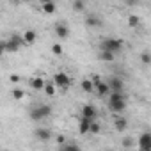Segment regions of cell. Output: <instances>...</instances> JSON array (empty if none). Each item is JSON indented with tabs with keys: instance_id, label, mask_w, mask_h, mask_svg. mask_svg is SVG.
I'll return each instance as SVG.
<instances>
[{
	"instance_id": "30",
	"label": "cell",
	"mask_w": 151,
	"mask_h": 151,
	"mask_svg": "<svg viewBox=\"0 0 151 151\" xmlns=\"http://www.w3.org/2000/svg\"><path fill=\"white\" fill-rule=\"evenodd\" d=\"M64 142H66V137H64V135H57V144H59V146H62Z\"/></svg>"
},
{
	"instance_id": "1",
	"label": "cell",
	"mask_w": 151,
	"mask_h": 151,
	"mask_svg": "<svg viewBox=\"0 0 151 151\" xmlns=\"http://www.w3.org/2000/svg\"><path fill=\"white\" fill-rule=\"evenodd\" d=\"M123 46H124V43L119 37H105L100 43V50H109V52H114V53H119L123 50Z\"/></svg>"
},
{
	"instance_id": "23",
	"label": "cell",
	"mask_w": 151,
	"mask_h": 151,
	"mask_svg": "<svg viewBox=\"0 0 151 151\" xmlns=\"http://www.w3.org/2000/svg\"><path fill=\"white\" fill-rule=\"evenodd\" d=\"M11 96H13L14 100H23V98H25V91L16 87V89H13V91H11Z\"/></svg>"
},
{
	"instance_id": "17",
	"label": "cell",
	"mask_w": 151,
	"mask_h": 151,
	"mask_svg": "<svg viewBox=\"0 0 151 151\" xmlns=\"http://www.w3.org/2000/svg\"><path fill=\"white\" fill-rule=\"evenodd\" d=\"M57 89H59V87H57V86H55V82L52 80V82H46V84H45L43 93H45L46 96H55V94H57Z\"/></svg>"
},
{
	"instance_id": "25",
	"label": "cell",
	"mask_w": 151,
	"mask_h": 151,
	"mask_svg": "<svg viewBox=\"0 0 151 151\" xmlns=\"http://www.w3.org/2000/svg\"><path fill=\"white\" fill-rule=\"evenodd\" d=\"M73 9L77 11V13H82L86 9V4H84V0H75L73 2Z\"/></svg>"
},
{
	"instance_id": "16",
	"label": "cell",
	"mask_w": 151,
	"mask_h": 151,
	"mask_svg": "<svg viewBox=\"0 0 151 151\" xmlns=\"http://www.w3.org/2000/svg\"><path fill=\"white\" fill-rule=\"evenodd\" d=\"M80 87H82V91H86V93H93V91H96L93 78H84V80L80 82Z\"/></svg>"
},
{
	"instance_id": "6",
	"label": "cell",
	"mask_w": 151,
	"mask_h": 151,
	"mask_svg": "<svg viewBox=\"0 0 151 151\" xmlns=\"http://www.w3.org/2000/svg\"><path fill=\"white\" fill-rule=\"evenodd\" d=\"M93 121H94V119L82 116V119H80V123H78V133H80V135H89V133H91V123H93Z\"/></svg>"
},
{
	"instance_id": "26",
	"label": "cell",
	"mask_w": 151,
	"mask_h": 151,
	"mask_svg": "<svg viewBox=\"0 0 151 151\" xmlns=\"http://www.w3.org/2000/svg\"><path fill=\"white\" fill-rule=\"evenodd\" d=\"M140 62L146 64V66H149V64H151V53H149V52H142V53H140Z\"/></svg>"
},
{
	"instance_id": "9",
	"label": "cell",
	"mask_w": 151,
	"mask_h": 151,
	"mask_svg": "<svg viewBox=\"0 0 151 151\" xmlns=\"http://www.w3.org/2000/svg\"><path fill=\"white\" fill-rule=\"evenodd\" d=\"M45 84H46V80H45L43 77H32V78L29 80V86H30L34 91H43V89H45Z\"/></svg>"
},
{
	"instance_id": "5",
	"label": "cell",
	"mask_w": 151,
	"mask_h": 151,
	"mask_svg": "<svg viewBox=\"0 0 151 151\" xmlns=\"http://www.w3.org/2000/svg\"><path fill=\"white\" fill-rule=\"evenodd\" d=\"M139 147L142 151H151V132H142L139 135Z\"/></svg>"
},
{
	"instance_id": "21",
	"label": "cell",
	"mask_w": 151,
	"mask_h": 151,
	"mask_svg": "<svg viewBox=\"0 0 151 151\" xmlns=\"http://www.w3.org/2000/svg\"><path fill=\"white\" fill-rule=\"evenodd\" d=\"M128 27H132V29H137L140 23H142V20H140V16H137V14H128Z\"/></svg>"
},
{
	"instance_id": "2",
	"label": "cell",
	"mask_w": 151,
	"mask_h": 151,
	"mask_svg": "<svg viewBox=\"0 0 151 151\" xmlns=\"http://www.w3.org/2000/svg\"><path fill=\"white\" fill-rule=\"evenodd\" d=\"M52 114V107L50 105H37V107H34V109H30V119L32 121H43V119H46L48 116Z\"/></svg>"
},
{
	"instance_id": "22",
	"label": "cell",
	"mask_w": 151,
	"mask_h": 151,
	"mask_svg": "<svg viewBox=\"0 0 151 151\" xmlns=\"http://www.w3.org/2000/svg\"><path fill=\"white\" fill-rule=\"evenodd\" d=\"M60 149H62V151H78L80 146L75 144V142H64V144L60 146Z\"/></svg>"
},
{
	"instance_id": "11",
	"label": "cell",
	"mask_w": 151,
	"mask_h": 151,
	"mask_svg": "<svg viewBox=\"0 0 151 151\" xmlns=\"http://www.w3.org/2000/svg\"><path fill=\"white\" fill-rule=\"evenodd\" d=\"M98 59L101 62H114L116 60V53L114 52H109V50H100L98 52Z\"/></svg>"
},
{
	"instance_id": "4",
	"label": "cell",
	"mask_w": 151,
	"mask_h": 151,
	"mask_svg": "<svg viewBox=\"0 0 151 151\" xmlns=\"http://www.w3.org/2000/svg\"><path fill=\"white\" fill-rule=\"evenodd\" d=\"M93 82H94L96 93H98L100 96H109V94H110V86H109V82L101 80L100 77H93Z\"/></svg>"
},
{
	"instance_id": "7",
	"label": "cell",
	"mask_w": 151,
	"mask_h": 151,
	"mask_svg": "<svg viewBox=\"0 0 151 151\" xmlns=\"http://www.w3.org/2000/svg\"><path fill=\"white\" fill-rule=\"evenodd\" d=\"M18 50H20V45L16 41H13L11 37L6 39V41H2V52L4 53H16Z\"/></svg>"
},
{
	"instance_id": "13",
	"label": "cell",
	"mask_w": 151,
	"mask_h": 151,
	"mask_svg": "<svg viewBox=\"0 0 151 151\" xmlns=\"http://www.w3.org/2000/svg\"><path fill=\"white\" fill-rule=\"evenodd\" d=\"M82 116H86V117H91V119H96L98 117V110H96V107L94 105H84L82 107Z\"/></svg>"
},
{
	"instance_id": "10",
	"label": "cell",
	"mask_w": 151,
	"mask_h": 151,
	"mask_svg": "<svg viewBox=\"0 0 151 151\" xmlns=\"http://www.w3.org/2000/svg\"><path fill=\"white\" fill-rule=\"evenodd\" d=\"M34 137H36L37 140H41V142H46V140H50L52 133H50V130H48V128H36Z\"/></svg>"
},
{
	"instance_id": "8",
	"label": "cell",
	"mask_w": 151,
	"mask_h": 151,
	"mask_svg": "<svg viewBox=\"0 0 151 151\" xmlns=\"http://www.w3.org/2000/svg\"><path fill=\"white\" fill-rule=\"evenodd\" d=\"M109 107L114 114H121L126 110V98L124 100H116V101H109Z\"/></svg>"
},
{
	"instance_id": "15",
	"label": "cell",
	"mask_w": 151,
	"mask_h": 151,
	"mask_svg": "<svg viewBox=\"0 0 151 151\" xmlns=\"http://www.w3.org/2000/svg\"><path fill=\"white\" fill-rule=\"evenodd\" d=\"M55 36L60 37V39H66V37L69 36V29H68L64 23H57V25H55Z\"/></svg>"
},
{
	"instance_id": "14",
	"label": "cell",
	"mask_w": 151,
	"mask_h": 151,
	"mask_svg": "<svg viewBox=\"0 0 151 151\" xmlns=\"http://www.w3.org/2000/svg\"><path fill=\"white\" fill-rule=\"evenodd\" d=\"M36 39H37V34H36V30H32V29H27L25 32H23V41H25V45L29 46V45H34L36 43Z\"/></svg>"
},
{
	"instance_id": "24",
	"label": "cell",
	"mask_w": 151,
	"mask_h": 151,
	"mask_svg": "<svg viewBox=\"0 0 151 151\" xmlns=\"http://www.w3.org/2000/svg\"><path fill=\"white\" fill-rule=\"evenodd\" d=\"M100 132H101V124L94 119V121L91 123V135H98Z\"/></svg>"
},
{
	"instance_id": "20",
	"label": "cell",
	"mask_w": 151,
	"mask_h": 151,
	"mask_svg": "<svg viewBox=\"0 0 151 151\" xmlns=\"http://www.w3.org/2000/svg\"><path fill=\"white\" fill-rule=\"evenodd\" d=\"M41 9H43L45 14H53V13L57 11V6H55V2L52 0V2H45V4H41Z\"/></svg>"
},
{
	"instance_id": "29",
	"label": "cell",
	"mask_w": 151,
	"mask_h": 151,
	"mask_svg": "<svg viewBox=\"0 0 151 151\" xmlns=\"http://www.w3.org/2000/svg\"><path fill=\"white\" fill-rule=\"evenodd\" d=\"M9 80H11L13 84H18V82H20V75H11Z\"/></svg>"
},
{
	"instance_id": "33",
	"label": "cell",
	"mask_w": 151,
	"mask_h": 151,
	"mask_svg": "<svg viewBox=\"0 0 151 151\" xmlns=\"http://www.w3.org/2000/svg\"><path fill=\"white\" fill-rule=\"evenodd\" d=\"M25 2H32V0H25Z\"/></svg>"
},
{
	"instance_id": "3",
	"label": "cell",
	"mask_w": 151,
	"mask_h": 151,
	"mask_svg": "<svg viewBox=\"0 0 151 151\" xmlns=\"http://www.w3.org/2000/svg\"><path fill=\"white\" fill-rule=\"evenodd\" d=\"M53 82H55V86H57L59 89H62V91H66V89L73 84L71 77H69L68 73H64V71H57V73L53 75Z\"/></svg>"
},
{
	"instance_id": "19",
	"label": "cell",
	"mask_w": 151,
	"mask_h": 151,
	"mask_svg": "<svg viewBox=\"0 0 151 151\" xmlns=\"http://www.w3.org/2000/svg\"><path fill=\"white\" fill-rule=\"evenodd\" d=\"M114 126H116L117 132H124V130L128 128V119H124V117H116V119H114Z\"/></svg>"
},
{
	"instance_id": "27",
	"label": "cell",
	"mask_w": 151,
	"mask_h": 151,
	"mask_svg": "<svg viewBox=\"0 0 151 151\" xmlns=\"http://www.w3.org/2000/svg\"><path fill=\"white\" fill-rule=\"evenodd\" d=\"M52 53L57 55V57L62 55V45H60V43H53V45H52Z\"/></svg>"
},
{
	"instance_id": "31",
	"label": "cell",
	"mask_w": 151,
	"mask_h": 151,
	"mask_svg": "<svg viewBox=\"0 0 151 151\" xmlns=\"http://www.w3.org/2000/svg\"><path fill=\"white\" fill-rule=\"evenodd\" d=\"M126 4H128V6H135V4H137V0H126Z\"/></svg>"
},
{
	"instance_id": "12",
	"label": "cell",
	"mask_w": 151,
	"mask_h": 151,
	"mask_svg": "<svg viewBox=\"0 0 151 151\" xmlns=\"http://www.w3.org/2000/svg\"><path fill=\"white\" fill-rule=\"evenodd\" d=\"M109 86H110V93L112 91H123L124 89V82L119 78V77H112L109 80Z\"/></svg>"
},
{
	"instance_id": "18",
	"label": "cell",
	"mask_w": 151,
	"mask_h": 151,
	"mask_svg": "<svg viewBox=\"0 0 151 151\" xmlns=\"http://www.w3.org/2000/svg\"><path fill=\"white\" fill-rule=\"evenodd\" d=\"M86 25H87V27H91V29H96V27H100V25H101V20H100L98 16L91 14V16H86Z\"/></svg>"
},
{
	"instance_id": "28",
	"label": "cell",
	"mask_w": 151,
	"mask_h": 151,
	"mask_svg": "<svg viewBox=\"0 0 151 151\" xmlns=\"http://www.w3.org/2000/svg\"><path fill=\"white\" fill-rule=\"evenodd\" d=\"M135 144H133V140L130 139V137H126V139H123V147H133Z\"/></svg>"
},
{
	"instance_id": "32",
	"label": "cell",
	"mask_w": 151,
	"mask_h": 151,
	"mask_svg": "<svg viewBox=\"0 0 151 151\" xmlns=\"http://www.w3.org/2000/svg\"><path fill=\"white\" fill-rule=\"evenodd\" d=\"M39 2H41V4H45V2H52V0H39Z\"/></svg>"
}]
</instances>
